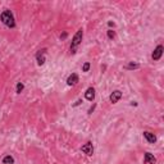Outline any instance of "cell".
I'll return each mask as SVG.
<instances>
[{
    "label": "cell",
    "mask_w": 164,
    "mask_h": 164,
    "mask_svg": "<svg viewBox=\"0 0 164 164\" xmlns=\"http://www.w3.org/2000/svg\"><path fill=\"white\" fill-rule=\"evenodd\" d=\"M0 21L7 27L9 28H14L15 27V21H14V17H13V13L9 10V9H5L2 14H0Z\"/></svg>",
    "instance_id": "cell-1"
},
{
    "label": "cell",
    "mask_w": 164,
    "mask_h": 164,
    "mask_svg": "<svg viewBox=\"0 0 164 164\" xmlns=\"http://www.w3.org/2000/svg\"><path fill=\"white\" fill-rule=\"evenodd\" d=\"M82 39H84V30L80 28V30L74 33V36L72 39V44H71V53H72V54H76L78 45L82 43Z\"/></svg>",
    "instance_id": "cell-2"
},
{
    "label": "cell",
    "mask_w": 164,
    "mask_h": 164,
    "mask_svg": "<svg viewBox=\"0 0 164 164\" xmlns=\"http://www.w3.org/2000/svg\"><path fill=\"white\" fill-rule=\"evenodd\" d=\"M163 51H164V48H163V45H158L156 48L154 49L153 51V54H151V58H153V60H159L162 55H163Z\"/></svg>",
    "instance_id": "cell-3"
},
{
    "label": "cell",
    "mask_w": 164,
    "mask_h": 164,
    "mask_svg": "<svg viewBox=\"0 0 164 164\" xmlns=\"http://www.w3.org/2000/svg\"><path fill=\"white\" fill-rule=\"evenodd\" d=\"M81 150H82V153H85L87 156H91V155L94 154V146H92L91 142H86V144L81 148Z\"/></svg>",
    "instance_id": "cell-4"
},
{
    "label": "cell",
    "mask_w": 164,
    "mask_h": 164,
    "mask_svg": "<svg viewBox=\"0 0 164 164\" xmlns=\"http://www.w3.org/2000/svg\"><path fill=\"white\" fill-rule=\"evenodd\" d=\"M121 97H122V92H121L119 90H115V91H113L112 94H110L109 100H110V103L115 104V103H118V101H119V99H121Z\"/></svg>",
    "instance_id": "cell-5"
},
{
    "label": "cell",
    "mask_w": 164,
    "mask_h": 164,
    "mask_svg": "<svg viewBox=\"0 0 164 164\" xmlns=\"http://www.w3.org/2000/svg\"><path fill=\"white\" fill-rule=\"evenodd\" d=\"M78 81H80V78H78V74H76V73H72L69 77L67 78V85L68 86H76L78 84Z\"/></svg>",
    "instance_id": "cell-6"
},
{
    "label": "cell",
    "mask_w": 164,
    "mask_h": 164,
    "mask_svg": "<svg viewBox=\"0 0 164 164\" xmlns=\"http://www.w3.org/2000/svg\"><path fill=\"white\" fill-rule=\"evenodd\" d=\"M45 53H46V49H43V50H39L37 54H36V60H37V64L39 66H43L45 63Z\"/></svg>",
    "instance_id": "cell-7"
},
{
    "label": "cell",
    "mask_w": 164,
    "mask_h": 164,
    "mask_svg": "<svg viewBox=\"0 0 164 164\" xmlns=\"http://www.w3.org/2000/svg\"><path fill=\"white\" fill-rule=\"evenodd\" d=\"M144 163H145V164H155V163H156V158H155L153 154H151V153H145Z\"/></svg>",
    "instance_id": "cell-8"
},
{
    "label": "cell",
    "mask_w": 164,
    "mask_h": 164,
    "mask_svg": "<svg viewBox=\"0 0 164 164\" xmlns=\"http://www.w3.org/2000/svg\"><path fill=\"white\" fill-rule=\"evenodd\" d=\"M144 137L146 138V141H148L149 144H155V141H156V136H155L154 133L149 132V131H145L144 132Z\"/></svg>",
    "instance_id": "cell-9"
},
{
    "label": "cell",
    "mask_w": 164,
    "mask_h": 164,
    "mask_svg": "<svg viewBox=\"0 0 164 164\" xmlns=\"http://www.w3.org/2000/svg\"><path fill=\"white\" fill-rule=\"evenodd\" d=\"M85 97L89 101H92L94 99H95V89H94V87H89V89L86 90V92H85Z\"/></svg>",
    "instance_id": "cell-10"
},
{
    "label": "cell",
    "mask_w": 164,
    "mask_h": 164,
    "mask_svg": "<svg viewBox=\"0 0 164 164\" xmlns=\"http://www.w3.org/2000/svg\"><path fill=\"white\" fill-rule=\"evenodd\" d=\"M3 164H14V158L10 156V155H7L3 158Z\"/></svg>",
    "instance_id": "cell-11"
},
{
    "label": "cell",
    "mask_w": 164,
    "mask_h": 164,
    "mask_svg": "<svg viewBox=\"0 0 164 164\" xmlns=\"http://www.w3.org/2000/svg\"><path fill=\"white\" fill-rule=\"evenodd\" d=\"M140 68V64L138 63H133L131 62L130 64H127L126 66V69H138Z\"/></svg>",
    "instance_id": "cell-12"
},
{
    "label": "cell",
    "mask_w": 164,
    "mask_h": 164,
    "mask_svg": "<svg viewBox=\"0 0 164 164\" xmlns=\"http://www.w3.org/2000/svg\"><path fill=\"white\" fill-rule=\"evenodd\" d=\"M23 89H25V85H23L22 82H18V84H17V94H21L23 91Z\"/></svg>",
    "instance_id": "cell-13"
},
{
    "label": "cell",
    "mask_w": 164,
    "mask_h": 164,
    "mask_svg": "<svg viewBox=\"0 0 164 164\" xmlns=\"http://www.w3.org/2000/svg\"><path fill=\"white\" fill-rule=\"evenodd\" d=\"M90 67H91V64H90L89 62H86V63L84 64V66H82V72H89Z\"/></svg>",
    "instance_id": "cell-14"
},
{
    "label": "cell",
    "mask_w": 164,
    "mask_h": 164,
    "mask_svg": "<svg viewBox=\"0 0 164 164\" xmlns=\"http://www.w3.org/2000/svg\"><path fill=\"white\" fill-rule=\"evenodd\" d=\"M108 37L112 40V39H114L115 37V32L113 31V30H108Z\"/></svg>",
    "instance_id": "cell-15"
},
{
    "label": "cell",
    "mask_w": 164,
    "mask_h": 164,
    "mask_svg": "<svg viewBox=\"0 0 164 164\" xmlns=\"http://www.w3.org/2000/svg\"><path fill=\"white\" fill-rule=\"evenodd\" d=\"M94 109H95V105H94L92 108H90V109H89V114H91V113L94 112Z\"/></svg>",
    "instance_id": "cell-16"
},
{
    "label": "cell",
    "mask_w": 164,
    "mask_h": 164,
    "mask_svg": "<svg viewBox=\"0 0 164 164\" xmlns=\"http://www.w3.org/2000/svg\"><path fill=\"white\" fill-rule=\"evenodd\" d=\"M81 103H82V101H81V100H78V101H76V103H74V104H73V107H77V105H80V104H81Z\"/></svg>",
    "instance_id": "cell-17"
},
{
    "label": "cell",
    "mask_w": 164,
    "mask_h": 164,
    "mask_svg": "<svg viewBox=\"0 0 164 164\" xmlns=\"http://www.w3.org/2000/svg\"><path fill=\"white\" fill-rule=\"evenodd\" d=\"M108 25H109L110 27H112V26L114 27V22H112V21H110V22H108Z\"/></svg>",
    "instance_id": "cell-18"
}]
</instances>
